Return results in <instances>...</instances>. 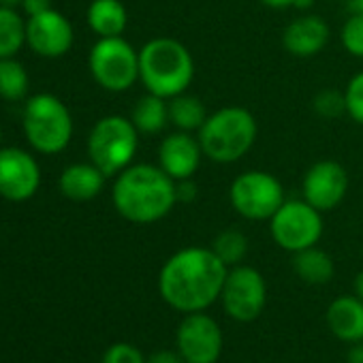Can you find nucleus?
I'll return each mask as SVG.
<instances>
[{
	"label": "nucleus",
	"instance_id": "1",
	"mask_svg": "<svg viewBox=\"0 0 363 363\" xmlns=\"http://www.w3.org/2000/svg\"><path fill=\"white\" fill-rule=\"evenodd\" d=\"M229 267L212 248L191 246L171 255L160 274V297L177 312H203L220 299Z\"/></svg>",
	"mask_w": 363,
	"mask_h": 363
},
{
	"label": "nucleus",
	"instance_id": "2",
	"mask_svg": "<svg viewBox=\"0 0 363 363\" xmlns=\"http://www.w3.org/2000/svg\"><path fill=\"white\" fill-rule=\"evenodd\" d=\"M111 201L116 212L133 225L158 223L177 203L175 179L158 164H130L116 175Z\"/></svg>",
	"mask_w": 363,
	"mask_h": 363
},
{
	"label": "nucleus",
	"instance_id": "3",
	"mask_svg": "<svg viewBox=\"0 0 363 363\" xmlns=\"http://www.w3.org/2000/svg\"><path fill=\"white\" fill-rule=\"evenodd\" d=\"M195 79L191 50L173 37H154L139 50V82L150 94L173 99L189 92Z\"/></svg>",
	"mask_w": 363,
	"mask_h": 363
},
{
	"label": "nucleus",
	"instance_id": "4",
	"mask_svg": "<svg viewBox=\"0 0 363 363\" xmlns=\"http://www.w3.org/2000/svg\"><path fill=\"white\" fill-rule=\"evenodd\" d=\"M259 135V124L246 107L227 105L208 116L197 137L203 154L218 164H231L244 158Z\"/></svg>",
	"mask_w": 363,
	"mask_h": 363
},
{
	"label": "nucleus",
	"instance_id": "5",
	"mask_svg": "<svg viewBox=\"0 0 363 363\" xmlns=\"http://www.w3.org/2000/svg\"><path fill=\"white\" fill-rule=\"evenodd\" d=\"M139 150V130L130 118L105 116L101 118L88 137V156L107 177L122 173L133 164Z\"/></svg>",
	"mask_w": 363,
	"mask_h": 363
},
{
	"label": "nucleus",
	"instance_id": "6",
	"mask_svg": "<svg viewBox=\"0 0 363 363\" xmlns=\"http://www.w3.org/2000/svg\"><path fill=\"white\" fill-rule=\"evenodd\" d=\"M24 133L37 152H62L73 137L69 107L54 94H35L24 109Z\"/></svg>",
	"mask_w": 363,
	"mask_h": 363
},
{
	"label": "nucleus",
	"instance_id": "7",
	"mask_svg": "<svg viewBox=\"0 0 363 363\" xmlns=\"http://www.w3.org/2000/svg\"><path fill=\"white\" fill-rule=\"evenodd\" d=\"M94 82L107 92H126L139 79V52L122 37H105L88 56Z\"/></svg>",
	"mask_w": 363,
	"mask_h": 363
},
{
	"label": "nucleus",
	"instance_id": "8",
	"mask_svg": "<svg viewBox=\"0 0 363 363\" xmlns=\"http://www.w3.org/2000/svg\"><path fill=\"white\" fill-rule=\"evenodd\" d=\"M229 201L246 220H269L286 201V197L276 175L269 171L250 169L231 182Z\"/></svg>",
	"mask_w": 363,
	"mask_h": 363
},
{
	"label": "nucleus",
	"instance_id": "9",
	"mask_svg": "<svg viewBox=\"0 0 363 363\" xmlns=\"http://www.w3.org/2000/svg\"><path fill=\"white\" fill-rule=\"evenodd\" d=\"M267 223L272 240L289 252L316 246L323 235V212L306 199H286Z\"/></svg>",
	"mask_w": 363,
	"mask_h": 363
},
{
	"label": "nucleus",
	"instance_id": "10",
	"mask_svg": "<svg viewBox=\"0 0 363 363\" xmlns=\"http://www.w3.org/2000/svg\"><path fill=\"white\" fill-rule=\"evenodd\" d=\"M225 312L238 323H252L261 316L267 301L265 278L250 265H235L229 269L223 293Z\"/></svg>",
	"mask_w": 363,
	"mask_h": 363
},
{
	"label": "nucleus",
	"instance_id": "11",
	"mask_svg": "<svg viewBox=\"0 0 363 363\" xmlns=\"http://www.w3.org/2000/svg\"><path fill=\"white\" fill-rule=\"evenodd\" d=\"M175 342L186 363H216L223 352L220 325L203 312L186 314L177 327Z\"/></svg>",
	"mask_w": 363,
	"mask_h": 363
},
{
	"label": "nucleus",
	"instance_id": "12",
	"mask_svg": "<svg viewBox=\"0 0 363 363\" xmlns=\"http://www.w3.org/2000/svg\"><path fill=\"white\" fill-rule=\"evenodd\" d=\"M348 193V173L337 160H318L303 173L301 199L318 212L335 210Z\"/></svg>",
	"mask_w": 363,
	"mask_h": 363
},
{
	"label": "nucleus",
	"instance_id": "13",
	"mask_svg": "<svg viewBox=\"0 0 363 363\" xmlns=\"http://www.w3.org/2000/svg\"><path fill=\"white\" fill-rule=\"evenodd\" d=\"M41 184L39 162L20 147L0 150V197L9 201L30 199Z\"/></svg>",
	"mask_w": 363,
	"mask_h": 363
},
{
	"label": "nucleus",
	"instance_id": "14",
	"mask_svg": "<svg viewBox=\"0 0 363 363\" xmlns=\"http://www.w3.org/2000/svg\"><path fill=\"white\" fill-rule=\"evenodd\" d=\"M26 43L35 54L43 58H60L73 45V26L62 13L50 9L28 18Z\"/></svg>",
	"mask_w": 363,
	"mask_h": 363
},
{
	"label": "nucleus",
	"instance_id": "15",
	"mask_svg": "<svg viewBox=\"0 0 363 363\" xmlns=\"http://www.w3.org/2000/svg\"><path fill=\"white\" fill-rule=\"evenodd\" d=\"M203 156L199 137L186 130L169 133L158 145V167L175 182L193 177Z\"/></svg>",
	"mask_w": 363,
	"mask_h": 363
},
{
	"label": "nucleus",
	"instance_id": "16",
	"mask_svg": "<svg viewBox=\"0 0 363 363\" xmlns=\"http://www.w3.org/2000/svg\"><path fill=\"white\" fill-rule=\"evenodd\" d=\"M331 30L320 16L303 13L291 24H286L282 33V48L295 58H314L329 43Z\"/></svg>",
	"mask_w": 363,
	"mask_h": 363
},
{
	"label": "nucleus",
	"instance_id": "17",
	"mask_svg": "<svg viewBox=\"0 0 363 363\" xmlns=\"http://www.w3.org/2000/svg\"><path fill=\"white\" fill-rule=\"evenodd\" d=\"M327 325L342 342H363V301L357 295L333 299L327 308Z\"/></svg>",
	"mask_w": 363,
	"mask_h": 363
},
{
	"label": "nucleus",
	"instance_id": "18",
	"mask_svg": "<svg viewBox=\"0 0 363 363\" xmlns=\"http://www.w3.org/2000/svg\"><path fill=\"white\" fill-rule=\"evenodd\" d=\"M105 179L107 175L94 162H75L62 171L58 186L60 193L71 201H90L101 195Z\"/></svg>",
	"mask_w": 363,
	"mask_h": 363
},
{
	"label": "nucleus",
	"instance_id": "19",
	"mask_svg": "<svg viewBox=\"0 0 363 363\" xmlns=\"http://www.w3.org/2000/svg\"><path fill=\"white\" fill-rule=\"evenodd\" d=\"M86 18L92 33L101 39L122 37L128 26V13L122 0H92Z\"/></svg>",
	"mask_w": 363,
	"mask_h": 363
},
{
	"label": "nucleus",
	"instance_id": "20",
	"mask_svg": "<svg viewBox=\"0 0 363 363\" xmlns=\"http://www.w3.org/2000/svg\"><path fill=\"white\" fill-rule=\"evenodd\" d=\"M208 107L206 103L189 92H182L173 99H169V124L175 126V130L186 133H199L203 122L208 120Z\"/></svg>",
	"mask_w": 363,
	"mask_h": 363
},
{
	"label": "nucleus",
	"instance_id": "21",
	"mask_svg": "<svg viewBox=\"0 0 363 363\" xmlns=\"http://www.w3.org/2000/svg\"><path fill=\"white\" fill-rule=\"evenodd\" d=\"M293 269L308 284H325L333 278L335 272L331 257L316 246L293 252Z\"/></svg>",
	"mask_w": 363,
	"mask_h": 363
},
{
	"label": "nucleus",
	"instance_id": "22",
	"mask_svg": "<svg viewBox=\"0 0 363 363\" xmlns=\"http://www.w3.org/2000/svg\"><path fill=\"white\" fill-rule=\"evenodd\" d=\"M133 124L137 126L139 133L143 135H156L169 124V101L156 94H145L141 96L130 113Z\"/></svg>",
	"mask_w": 363,
	"mask_h": 363
},
{
	"label": "nucleus",
	"instance_id": "23",
	"mask_svg": "<svg viewBox=\"0 0 363 363\" xmlns=\"http://www.w3.org/2000/svg\"><path fill=\"white\" fill-rule=\"evenodd\" d=\"M26 43V22L16 9L0 7V58L16 56Z\"/></svg>",
	"mask_w": 363,
	"mask_h": 363
},
{
	"label": "nucleus",
	"instance_id": "24",
	"mask_svg": "<svg viewBox=\"0 0 363 363\" xmlns=\"http://www.w3.org/2000/svg\"><path fill=\"white\" fill-rule=\"evenodd\" d=\"M28 92V73L22 62L0 58V96L5 101H20Z\"/></svg>",
	"mask_w": 363,
	"mask_h": 363
},
{
	"label": "nucleus",
	"instance_id": "25",
	"mask_svg": "<svg viewBox=\"0 0 363 363\" xmlns=\"http://www.w3.org/2000/svg\"><path fill=\"white\" fill-rule=\"evenodd\" d=\"M212 250L216 252V257L227 265V267H235L244 261L246 252H248V240L242 231L238 229H227L223 233L216 235Z\"/></svg>",
	"mask_w": 363,
	"mask_h": 363
},
{
	"label": "nucleus",
	"instance_id": "26",
	"mask_svg": "<svg viewBox=\"0 0 363 363\" xmlns=\"http://www.w3.org/2000/svg\"><path fill=\"white\" fill-rule=\"evenodd\" d=\"M314 111L325 118V120H333L340 118L342 113H346V99L344 92L335 90V88H323L320 92H316L314 101H312Z\"/></svg>",
	"mask_w": 363,
	"mask_h": 363
},
{
	"label": "nucleus",
	"instance_id": "27",
	"mask_svg": "<svg viewBox=\"0 0 363 363\" xmlns=\"http://www.w3.org/2000/svg\"><path fill=\"white\" fill-rule=\"evenodd\" d=\"M340 41L350 56L363 58V13H350L340 30Z\"/></svg>",
	"mask_w": 363,
	"mask_h": 363
},
{
	"label": "nucleus",
	"instance_id": "28",
	"mask_svg": "<svg viewBox=\"0 0 363 363\" xmlns=\"http://www.w3.org/2000/svg\"><path fill=\"white\" fill-rule=\"evenodd\" d=\"M346 99V113L363 126V71L350 77V82L344 88Z\"/></svg>",
	"mask_w": 363,
	"mask_h": 363
},
{
	"label": "nucleus",
	"instance_id": "29",
	"mask_svg": "<svg viewBox=\"0 0 363 363\" xmlns=\"http://www.w3.org/2000/svg\"><path fill=\"white\" fill-rule=\"evenodd\" d=\"M101 363H147V359L141 354V350L137 346L126 344V342H118L105 350Z\"/></svg>",
	"mask_w": 363,
	"mask_h": 363
},
{
	"label": "nucleus",
	"instance_id": "30",
	"mask_svg": "<svg viewBox=\"0 0 363 363\" xmlns=\"http://www.w3.org/2000/svg\"><path fill=\"white\" fill-rule=\"evenodd\" d=\"M175 197H177V203L195 201L197 199V184H195V179L193 177H189V179H177L175 182Z\"/></svg>",
	"mask_w": 363,
	"mask_h": 363
},
{
	"label": "nucleus",
	"instance_id": "31",
	"mask_svg": "<svg viewBox=\"0 0 363 363\" xmlns=\"http://www.w3.org/2000/svg\"><path fill=\"white\" fill-rule=\"evenodd\" d=\"M22 9L28 18L33 16H39V13H45L52 9V0H24L22 3Z\"/></svg>",
	"mask_w": 363,
	"mask_h": 363
},
{
	"label": "nucleus",
	"instance_id": "32",
	"mask_svg": "<svg viewBox=\"0 0 363 363\" xmlns=\"http://www.w3.org/2000/svg\"><path fill=\"white\" fill-rule=\"evenodd\" d=\"M147 363H186V359L179 354V350H158L154 354H150Z\"/></svg>",
	"mask_w": 363,
	"mask_h": 363
},
{
	"label": "nucleus",
	"instance_id": "33",
	"mask_svg": "<svg viewBox=\"0 0 363 363\" xmlns=\"http://www.w3.org/2000/svg\"><path fill=\"white\" fill-rule=\"evenodd\" d=\"M348 363H363V342H354L348 350Z\"/></svg>",
	"mask_w": 363,
	"mask_h": 363
},
{
	"label": "nucleus",
	"instance_id": "34",
	"mask_svg": "<svg viewBox=\"0 0 363 363\" xmlns=\"http://www.w3.org/2000/svg\"><path fill=\"white\" fill-rule=\"evenodd\" d=\"M259 3H263L269 9H289V7H293V0H259Z\"/></svg>",
	"mask_w": 363,
	"mask_h": 363
},
{
	"label": "nucleus",
	"instance_id": "35",
	"mask_svg": "<svg viewBox=\"0 0 363 363\" xmlns=\"http://www.w3.org/2000/svg\"><path fill=\"white\" fill-rule=\"evenodd\" d=\"M314 3H316V0H293V9L306 13V11H310L314 7Z\"/></svg>",
	"mask_w": 363,
	"mask_h": 363
},
{
	"label": "nucleus",
	"instance_id": "36",
	"mask_svg": "<svg viewBox=\"0 0 363 363\" xmlns=\"http://www.w3.org/2000/svg\"><path fill=\"white\" fill-rule=\"evenodd\" d=\"M348 13H363V0H346Z\"/></svg>",
	"mask_w": 363,
	"mask_h": 363
},
{
	"label": "nucleus",
	"instance_id": "37",
	"mask_svg": "<svg viewBox=\"0 0 363 363\" xmlns=\"http://www.w3.org/2000/svg\"><path fill=\"white\" fill-rule=\"evenodd\" d=\"M354 295L363 301V269L354 276Z\"/></svg>",
	"mask_w": 363,
	"mask_h": 363
},
{
	"label": "nucleus",
	"instance_id": "38",
	"mask_svg": "<svg viewBox=\"0 0 363 363\" xmlns=\"http://www.w3.org/2000/svg\"><path fill=\"white\" fill-rule=\"evenodd\" d=\"M24 0H0V7H9V9H16V7H22Z\"/></svg>",
	"mask_w": 363,
	"mask_h": 363
},
{
	"label": "nucleus",
	"instance_id": "39",
	"mask_svg": "<svg viewBox=\"0 0 363 363\" xmlns=\"http://www.w3.org/2000/svg\"><path fill=\"white\" fill-rule=\"evenodd\" d=\"M0 141H3V128H0Z\"/></svg>",
	"mask_w": 363,
	"mask_h": 363
}]
</instances>
